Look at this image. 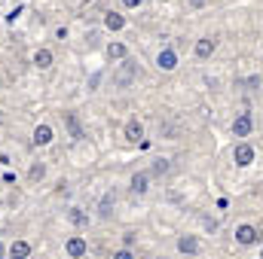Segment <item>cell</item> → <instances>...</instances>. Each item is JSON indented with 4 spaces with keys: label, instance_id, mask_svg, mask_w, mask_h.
I'll use <instances>...</instances> for the list:
<instances>
[{
    "label": "cell",
    "instance_id": "1",
    "mask_svg": "<svg viewBox=\"0 0 263 259\" xmlns=\"http://www.w3.org/2000/svg\"><path fill=\"white\" fill-rule=\"evenodd\" d=\"M233 162L239 165V168H248L251 162H254V146L251 143H236V149H233Z\"/></svg>",
    "mask_w": 263,
    "mask_h": 259
},
{
    "label": "cell",
    "instance_id": "2",
    "mask_svg": "<svg viewBox=\"0 0 263 259\" xmlns=\"http://www.w3.org/2000/svg\"><path fill=\"white\" fill-rule=\"evenodd\" d=\"M86 250H89V244H86V238H80V235H73V238H67V244H65V253L70 259H80V256H86Z\"/></svg>",
    "mask_w": 263,
    "mask_h": 259
},
{
    "label": "cell",
    "instance_id": "3",
    "mask_svg": "<svg viewBox=\"0 0 263 259\" xmlns=\"http://www.w3.org/2000/svg\"><path fill=\"white\" fill-rule=\"evenodd\" d=\"M257 238H260V232H257L254 226H248V223L236 229V241H239L242 247H248V244H257Z\"/></svg>",
    "mask_w": 263,
    "mask_h": 259
},
{
    "label": "cell",
    "instance_id": "4",
    "mask_svg": "<svg viewBox=\"0 0 263 259\" xmlns=\"http://www.w3.org/2000/svg\"><path fill=\"white\" fill-rule=\"evenodd\" d=\"M251 128H254L251 113H239V116H236V122H233V134H236V137H248Z\"/></svg>",
    "mask_w": 263,
    "mask_h": 259
},
{
    "label": "cell",
    "instance_id": "5",
    "mask_svg": "<svg viewBox=\"0 0 263 259\" xmlns=\"http://www.w3.org/2000/svg\"><path fill=\"white\" fill-rule=\"evenodd\" d=\"M156 64H159V70H165V73L175 70V67H178V52H175V49H162V52L156 55Z\"/></svg>",
    "mask_w": 263,
    "mask_h": 259
},
{
    "label": "cell",
    "instance_id": "6",
    "mask_svg": "<svg viewBox=\"0 0 263 259\" xmlns=\"http://www.w3.org/2000/svg\"><path fill=\"white\" fill-rule=\"evenodd\" d=\"M178 250L187 253V256H196L199 253V238L196 235H181V238H178Z\"/></svg>",
    "mask_w": 263,
    "mask_h": 259
},
{
    "label": "cell",
    "instance_id": "7",
    "mask_svg": "<svg viewBox=\"0 0 263 259\" xmlns=\"http://www.w3.org/2000/svg\"><path fill=\"white\" fill-rule=\"evenodd\" d=\"M214 49H217V40H214V37H202L196 43V58H211Z\"/></svg>",
    "mask_w": 263,
    "mask_h": 259
},
{
    "label": "cell",
    "instance_id": "8",
    "mask_svg": "<svg viewBox=\"0 0 263 259\" xmlns=\"http://www.w3.org/2000/svg\"><path fill=\"white\" fill-rule=\"evenodd\" d=\"M31 140H34V146H49V143H52V128H49L46 122H43V125H37Z\"/></svg>",
    "mask_w": 263,
    "mask_h": 259
},
{
    "label": "cell",
    "instance_id": "9",
    "mask_svg": "<svg viewBox=\"0 0 263 259\" xmlns=\"http://www.w3.org/2000/svg\"><path fill=\"white\" fill-rule=\"evenodd\" d=\"M6 253H9V259H28L31 256V244L28 241H12Z\"/></svg>",
    "mask_w": 263,
    "mask_h": 259
},
{
    "label": "cell",
    "instance_id": "10",
    "mask_svg": "<svg viewBox=\"0 0 263 259\" xmlns=\"http://www.w3.org/2000/svg\"><path fill=\"white\" fill-rule=\"evenodd\" d=\"M62 119H65L67 131H70V137H73V140H83V125H80V119H77L73 113H62Z\"/></svg>",
    "mask_w": 263,
    "mask_h": 259
},
{
    "label": "cell",
    "instance_id": "11",
    "mask_svg": "<svg viewBox=\"0 0 263 259\" xmlns=\"http://www.w3.org/2000/svg\"><path fill=\"white\" fill-rule=\"evenodd\" d=\"M126 137L135 140V143H138V140H144V125H141L138 119H129V122H126Z\"/></svg>",
    "mask_w": 263,
    "mask_h": 259
},
{
    "label": "cell",
    "instance_id": "12",
    "mask_svg": "<svg viewBox=\"0 0 263 259\" xmlns=\"http://www.w3.org/2000/svg\"><path fill=\"white\" fill-rule=\"evenodd\" d=\"M147 183H150V174H147V171H138V174L132 177V189H135L138 195L147 192Z\"/></svg>",
    "mask_w": 263,
    "mask_h": 259
},
{
    "label": "cell",
    "instance_id": "13",
    "mask_svg": "<svg viewBox=\"0 0 263 259\" xmlns=\"http://www.w3.org/2000/svg\"><path fill=\"white\" fill-rule=\"evenodd\" d=\"M126 55H129V49H126L123 43H110V46H107V58H110V61H126Z\"/></svg>",
    "mask_w": 263,
    "mask_h": 259
},
{
    "label": "cell",
    "instance_id": "14",
    "mask_svg": "<svg viewBox=\"0 0 263 259\" xmlns=\"http://www.w3.org/2000/svg\"><path fill=\"white\" fill-rule=\"evenodd\" d=\"M34 64L40 67V70L52 67V52H49V49H37V52H34Z\"/></svg>",
    "mask_w": 263,
    "mask_h": 259
},
{
    "label": "cell",
    "instance_id": "15",
    "mask_svg": "<svg viewBox=\"0 0 263 259\" xmlns=\"http://www.w3.org/2000/svg\"><path fill=\"white\" fill-rule=\"evenodd\" d=\"M104 25H107L110 31H123V28H126V18H123L120 12H107V15H104Z\"/></svg>",
    "mask_w": 263,
    "mask_h": 259
},
{
    "label": "cell",
    "instance_id": "16",
    "mask_svg": "<svg viewBox=\"0 0 263 259\" xmlns=\"http://www.w3.org/2000/svg\"><path fill=\"white\" fill-rule=\"evenodd\" d=\"M67 220H70L73 226H89V217H86L80 207H70V210H67Z\"/></svg>",
    "mask_w": 263,
    "mask_h": 259
},
{
    "label": "cell",
    "instance_id": "17",
    "mask_svg": "<svg viewBox=\"0 0 263 259\" xmlns=\"http://www.w3.org/2000/svg\"><path fill=\"white\" fill-rule=\"evenodd\" d=\"M28 177H31V180H43V177H46V165H43V162H37V165H31V171H28Z\"/></svg>",
    "mask_w": 263,
    "mask_h": 259
},
{
    "label": "cell",
    "instance_id": "18",
    "mask_svg": "<svg viewBox=\"0 0 263 259\" xmlns=\"http://www.w3.org/2000/svg\"><path fill=\"white\" fill-rule=\"evenodd\" d=\"M165 171H168V162H165V159H159V162L153 165V174H159V177H162Z\"/></svg>",
    "mask_w": 263,
    "mask_h": 259
},
{
    "label": "cell",
    "instance_id": "19",
    "mask_svg": "<svg viewBox=\"0 0 263 259\" xmlns=\"http://www.w3.org/2000/svg\"><path fill=\"white\" fill-rule=\"evenodd\" d=\"M114 259H135V256H132V250L126 247V250H117V253H114Z\"/></svg>",
    "mask_w": 263,
    "mask_h": 259
},
{
    "label": "cell",
    "instance_id": "20",
    "mask_svg": "<svg viewBox=\"0 0 263 259\" xmlns=\"http://www.w3.org/2000/svg\"><path fill=\"white\" fill-rule=\"evenodd\" d=\"M101 213H104V217H107V213H110V195H107V198H104V201H101Z\"/></svg>",
    "mask_w": 263,
    "mask_h": 259
},
{
    "label": "cell",
    "instance_id": "21",
    "mask_svg": "<svg viewBox=\"0 0 263 259\" xmlns=\"http://www.w3.org/2000/svg\"><path fill=\"white\" fill-rule=\"evenodd\" d=\"M144 0H123V6H129V9H135V6H141Z\"/></svg>",
    "mask_w": 263,
    "mask_h": 259
},
{
    "label": "cell",
    "instance_id": "22",
    "mask_svg": "<svg viewBox=\"0 0 263 259\" xmlns=\"http://www.w3.org/2000/svg\"><path fill=\"white\" fill-rule=\"evenodd\" d=\"M6 256V247H3V244H0V259Z\"/></svg>",
    "mask_w": 263,
    "mask_h": 259
},
{
    "label": "cell",
    "instance_id": "23",
    "mask_svg": "<svg viewBox=\"0 0 263 259\" xmlns=\"http://www.w3.org/2000/svg\"><path fill=\"white\" fill-rule=\"evenodd\" d=\"M190 3H193V6H202V3H205V0H190Z\"/></svg>",
    "mask_w": 263,
    "mask_h": 259
},
{
    "label": "cell",
    "instance_id": "24",
    "mask_svg": "<svg viewBox=\"0 0 263 259\" xmlns=\"http://www.w3.org/2000/svg\"><path fill=\"white\" fill-rule=\"evenodd\" d=\"M260 259H263V250H260Z\"/></svg>",
    "mask_w": 263,
    "mask_h": 259
},
{
    "label": "cell",
    "instance_id": "25",
    "mask_svg": "<svg viewBox=\"0 0 263 259\" xmlns=\"http://www.w3.org/2000/svg\"><path fill=\"white\" fill-rule=\"evenodd\" d=\"M0 85H3V79H0Z\"/></svg>",
    "mask_w": 263,
    "mask_h": 259
}]
</instances>
